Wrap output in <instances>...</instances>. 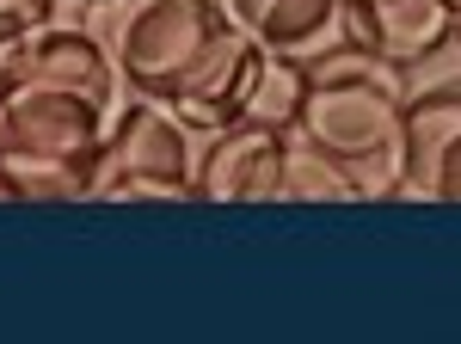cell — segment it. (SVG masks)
Returning <instances> with one entry per match:
<instances>
[{
    "label": "cell",
    "mask_w": 461,
    "mask_h": 344,
    "mask_svg": "<svg viewBox=\"0 0 461 344\" xmlns=\"http://www.w3.org/2000/svg\"><path fill=\"white\" fill-rule=\"evenodd\" d=\"M228 19L265 56H289L302 68L345 50V0H228Z\"/></svg>",
    "instance_id": "cell-9"
},
{
    "label": "cell",
    "mask_w": 461,
    "mask_h": 344,
    "mask_svg": "<svg viewBox=\"0 0 461 344\" xmlns=\"http://www.w3.org/2000/svg\"><path fill=\"white\" fill-rule=\"evenodd\" d=\"M123 74L105 37L50 25L0 74V172L19 204H86Z\"/></svg>",
    "instance_id": "cell-1"
},
{
    "label": "cell",
    "mask_w": 461,
    "mask_h": 344,
    "mask_svg": "<svg viewBox=\"0 0 461 344\" xmlns=\"http://www.w3.org/2000/svg\"><path fill=\"white\" fill-rule=\"evenodd\" d=\"M456 43H461V0H456Z\"/></svg>",
    "instance_id": "cell-14"
},
{
    "label": "cell",
    "mask_w": 461,
    "mask_h": 344,
    "mask_svg": "<svg viewBox=\"0 0 461 344\" xmlns=\"http://www.w3.org/2000/svg\"><path fill=\"white\" fill-rule=\"evenodd\" d=\"M93 197L99 204H191L197 197L191 130L154 99L117 111L99 172H93Z\"/></svg>",
    "instance_id": "cell-4"
},
{
    "label": "cell",
    "mask_w": 461,
    "mask_h": 344,
    "mask_svg": "<svg viewBox=\"0 0 461 344\" xmlns=\"http://www.w3.org/2000/svg\"><path fill=\"white\" fill-rule=\"evenodd\" d=\"M277 204H363L357 178L326 148H314L308 136L289 130V148H284V191Z\"/></svg>",
    "instance_id": "cell-10"
},
{
    "label": "cell",
    "mask_w": 461,
    "mask_h": 344,
    "mask_svg": "<svg viewBox=\"0 0 461 344\" xmlns=\"http://www.w3.org/2000/svg\"><path fill=\"white\" fill-rule=\"evenodd\" d=\"M406 68L345 43L308 62V104L295 136H308L351 172L363 204H393L406 178Z\"/></svg>",
    "instance_id": "cell-2"
},
{
    "label": "cell",
    "mask_w": 461,
    "mask_h": 344,
    "mask_svg": "<svg viewBox=\"0 0 461 344\" xmlns=\"http://www.w3.org/2000/svg\"><path fill=\"white\" fill-rule=\"evenodd\" d=\"M393 204H461V93L406 104V178Z\"/></svg>",
    "instance_id": "cell-7"
},
{
    "label": "cell",
    "mask_w": 461,
    "mask_h": 344,
    "mask_svg": "<svg viewBox=\"0 0 461 344\" xmlns=\"http://www.w3.org/2000/svg\"><path fill=\"white\" fill-rule=\"evenodd\" d=\"M258 56H265V50H258L240 25H228V32L210 43V56L191 68V80L167 99V111H173L185 130H203V136L240 123V104H247V86H252V74H258Z\"/></svg>",
    "instance_id": "cell-8"
},
{
    "label": "cell",
    "mask_w": 461,
    "mask_h": 344,
    "mask_svg": "<svg viewBox=\"0 0 461 344\" xmlns=\"http://www.w3.org/2000/svg\"><path fill=\"white\" fill-rule=\"evenodd\" d=\"M345 43L393 68H419L456 43V0H345Z\"/></svg>",
    "instance_id": "cell-6"
},
{
    "label": "cell",
    "mask_w": 461,
    "mask_h": 344,
    "mask_svg": "<svg viewBox=\"0 0 461 344\" xmlns=\"http://www.w3.org/2000/svg\"><path fill=\"white\" fill-rule=\"evenodd\" d=\"M93 6H111V0H93Z\"/></svg>",
    "instance_id": "cell-15"
},
{
    "label": "cell",
    "mask_w": 461,
    "mask_h": 344,
    "mask_svg": "<svg viewBox=\"0 0 461 344\" xmlns=\"http://www.w3.org/2000/svg\"><path fill=\"white\" fill-rule=\"evenodd\" d=\"M302 104H308V68L289 62V56H258V74L247 86L240 104V123H265V130H295L302 123Z\"/></svg>",
    "instance_id": "cell-11"
},
{
    "label": "cell",
    "mask_w": 461,
    "mask_h": 344,
    "mask_svg": "<svg viewBox=\"0 0 461 344\" xmlns=\"http://www.w3.org/2000/svg\"><path fill=\"white\" fill-rule=\"evenodd\" d=\"M56 25V0H0V74Z\"/></svg>",
    "instance_id": "cell-12"
},
{
    "label": "cell",
    "mask_w": 461,
    "mask_h": 344,
    "mask_svg": "<svg viewBox=\"0 0 461 344\" xmlns=\"http://www.w3.org/2000/svg\"><path fill=\"white\" fill-rule=\"evenodd\" d=\"M228 25L234 19L215 13V0H111L105 50L130 93L167 104Z\"/></svg>",
    "instance_id": "cell-3"
},
{
    "label": "cell",
    "mask_w": 461,
    "mask_h": 344,
    "mask_svg": "<svg viewBox=\"0 0 461 344\" xmlns=\"http://www.w3.org/2000/svg\"><path fill=\"white\" fill-rule=\"evenodd\" d=\"M0 204H19V197H13V178H6V172H0Z\"/></svg>",
    "instance_id": "cell-13"
},
{
    "label": "cell",
    "mask_w": 461,
    "mask_h": 344,
    "mask_svg": "<svg viewBox=\"0 0 461 344\" xmlns=\"http://www.w3.org/2000/svg\"><path fill=\"white\" fill-rule=\"evenodd\" d=\"M284 130L228 123L197 154V197L203 204H277L284 191Z\"/></svg>",
    "instance_id": "cell-5"
}]
</instances>
